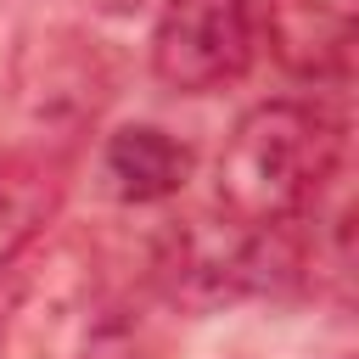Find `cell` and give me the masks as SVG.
Listing matches in <instances>:
<instances>
[{
  "label": "cell",
  "mask_w": 359,
  "mask_h": 359,
  "mask_svg": "<svg viewBox=\"0 0 359 359\" xmlns=\"http://www.w3.org/2000/svg\"><path fill=\"white\" fill-rule=\"evenodd\" d=\"M84 6H90L95 17H135L146 0H84Z\"/></svg>",
  "instance_id": "52a82bcc"
},
{
  "label": "cell",
  "mask_w": 359,
  "mask_h": 359,
  "mask_svg": "<svg viewBox=\"0 0 359 359\" xmlns=\"http://www.w3.org/2000/svg\"><path fill=\"white\" fill-rule=\"evenodd\" d=\"M353 11L359 0H269L264 39L280 73L303 84H331L348 73L353 56Z\"/></svg>",
  "instance_id": "277c9868"
},
{
  "label": "cell",
  "mask_w": 359,
  "mask_h": 359,
  "mask_svg": "<svg viewBox=\"0 0 359 359\" xmlns=\"http://www.w3.org/2000/svg\"><path fill=\"white\" fill-rule=\"evenodd\" d=\"M191 146L157 123H123L101 140V180L118 202L129 208H151L185 191L191 180Z\"/></svg>",
  "instance_id": "8992f818"
},
{
  "label": "cell",
  "mask_w": 359,
  "mask_h": 359,
  "mask_svg": "<svg viewBox=\"0 0 359 359\" xmlns=\"http://www.w3.org/2000/svg\"><path fill=\"white\" fill-rule=\"evenodd\" d=\"M252 0H163L151 28V79L174 95H208L252 67Z\"/></svg>",
  "instance_id": "3957f363"
},
{
  "label": "cell",
  "mask_w": 359,
  "mask_h": 359,
  "mask_svg": "<svg viewBox=\"0 0 359 359\" xmlns=\"http://www.w3.org/2000/svg\"><path fill=\"white\" fill-rule=\"evenodd\" d=\"M11 84H17V107L34 129H45L50 140L79 135L101 118V107L112 101V56L95 34L84 28H34L17 45L11 62Z\"/></svg>",
  "instance_id": "7a4b0ae2"
},
{
  "label": "cell",
  "mask_w": 359,
  "mask_h": 359,
  "mask_svg": "<svg viewBox=\"0 0 359 359\" xmlns=\"http://www.w3.org/2000/svg\"><path fill=\"white\" fill-rule=\"evenodd\" d=\"M342 174V123L314 101H258L213 157V202L241 230H286Z\"/></svg>",
  "instance_id": "6da1fadb"
},
{
  "label": "cell",
  "mask_w": 359,
  "mask_h": 359,
  "mask_svg": "<svg viewBox=\"0 0 359 359\" xmlns=\"http://www.w3.org/2000/svg\"><path fill=\"white\" fill-rule=\"evenodd\" d=\"M67 202V163L50 146L0 151V275L56 224Z\"/></svg>",
  "instance_id": "5b68a950"
}]
</instances>
